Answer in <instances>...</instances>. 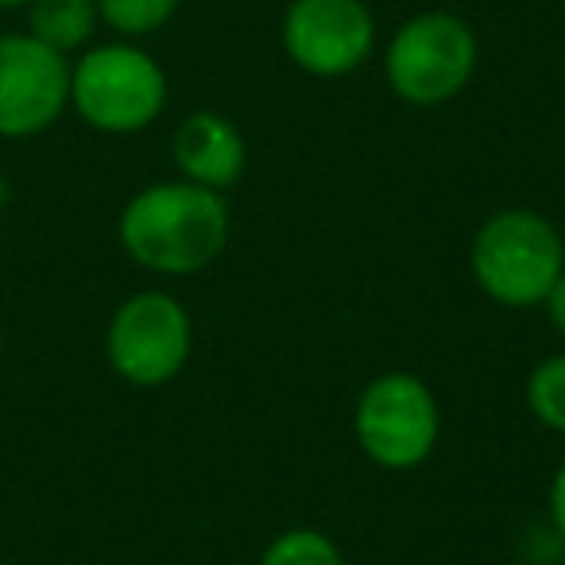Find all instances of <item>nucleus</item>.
<instances>
[{"label": "nucleus", "mask_w": 565, "mask_h": 565, "mask_svg": "<svg viewBox=\"0 0 565 565\" xmlns=\"http://www.w3.org/2000/svg\"><path fill=\"white\" fill-rule=\"evenodd\" d=\"M0 361H4V330H0Z\"/></svg>", "instance_id": "f3484780"}, {"label": "nucleus", "mask_w": 565, "mask_h": 565, "mask_svg": "<svg viewBox=\"0 0 565 565\" xmlns=\"http://www.w3.org/2000/svg\"><path fill=\"white\" fill-rule=\"evenodd\" d=\"M32 0H0V12H12V9H28Z\"/></svg>", "instance_id": "dca6fc26"}, {"label": "nucleus", "mask_w": 565, "mask_h": 565, "mask_svg": "<svg viewBox=\"0 0 565 565\" xmlns=\"http://www.w3.org/2000/svg\"><path fill=\"white\" fill-rule=\"evenodd\" d=\"M71 105V63L28 32L0 35V140L47 132Z\"/></svg>", "instance_id": "0eeeda50"}, {"label": "nucleus", "mask_w": 565, "mask_h": 565, "mask_svg": "<svg viewBox=\"0 0 565 565\" xmlns=\"http://www.w3.org/2000/svg\"><path fill=\"white\" fill-rule=\"evenodd\" d=\"M97 24H102L97 0H32L28 4V35L47 43L58 55L86 47Z\"/></svg>", "instance_id": "9d476101"}, {"label": "nucleus", "mask_w": 565, "mask_h": 565, "mask_svg": "<svg viewBox=\"0 0 565 565\" xmlns=\"http://www.w3.org/2000/svg\"><path fill=\"white\" fill-rule=\"evenodd\" d=\"M194 326L174 295L140 291L125 299L105 330L109 369L132 387H163L186 369Z\"/></svg>", "instance_id": "39448f33"}, {"label": "nucleus", "mask_w": 565, "mask_h": 565, "mask_svg": "<svg viewBox=\"0 0 565 565\" xmlns=\"http://www.w3.org/2000/svg\"><path fill=\"white\" fill-rule=\"evenodd\" d=\"M526 407L542 426L565 434V353L542 361L526 376Z\"/></svg>", "instance_id": "ddd939ff"}, {"label": "nucleus", "mask_w": 565, "mask_h": 565, "mask_svg": "<svg viewBox=\"0 0 565 565\" xmlns=\"http://www.w3.org/2000/svg\"><path fill=\"white\" fill-rule=\"evenodd\" d=\"M565 271V244L546 217L531 210H503L477 228L472 275L480 291L511 310L546 302L550 287Z\"/></svg>", "instance_id": "f03ea898"}, {"label": "nucleus", "mask_w": 565, "mask_h": 565, "mask_svg": "<svg viewBox=\"0 0 565 565\" xmlns=\"http://www.w3.org/2000/svg\"><path fill=\"white\" fill-rule=\"evenodd\" d=\"M120 248L156 275H198L228 244V202L198 182H156L128 198Z\"/></svg>", "instance_id": "f257e3e1"}, {"label": "nucleus", "mask_w": 565, "mask_h": 565, "mask_svg": "<svg viewBox=\"0 0 565 565\" xmlns=\"http://www.w3.org/2000/svg\"><path fill=\"white\" fill-rule=\"evenodd\" d=\"M282 47L315 78L353 74L376 47V20L364 0H295L282 17Z\"/></svg>", "instance_id": "6e6552de"}, {"label": "nucleus", "mask_w": 565, "mask_h": 565, "mask_svg": "<svg viewBox=\"0 0 565 565\" xmlns=\"http://www.w3.org/2000/svg\"><path fill=\"white\" fill-rule=\"evenodd\" d=\"M353 430L361 449L380 469H415L438 446V399L411 372H384L364 384Z\"/></svg>", "instance_id": "423d86ee"}, {"label": "nucleus", "mask_w": 565, "mask_h": 565, "mask_svg": "<svg viewBox=\"0 0 565 565\" xmlns=\"http://www.w3.org/2000/svg\"><path fill=\"white\" fill-rule=\"evenodd\" d=\"M546 310H550V322H554V330H557V333H565V271L557 275V282L550 287Z\"/></svg>", "instance_id": "2eb2a0df"}, {"label": "nucleus", "mask_w": 565, "mask_h": 565, "mask_svg": "<svg viewBox=\"0 0 565 565\" xmlns=\"http://www.w3.org/2000/svg\"><path fill=\"white\" fill-rule=\"evenodd\" d=\"M179 12V0H97V17L125 40H140Z\"/></svg>", "instance_id": "f8f14e48"}, {"label": "nucleus", "mask_w": 565, "mask_h": 565, "mask_svg": "<svg viewBox=\"0 0 565 565\" xmlns=\"http://www.w3.org/2000/svg\"><path fill=\"white\" fill-rule=\"evenodd\" d=\"M477 35L454 12H423L387 43V82L407 105H446L477 71Z\"/></svg>", "instance_id": "20e7f679"}, {"label": "nucleus", "mask_w": 565, "mask_h": 565, "mask_svg": "<svg viewBox=\"0 0 565 565\" xmlns=\"http://www.w3.org/2000/svg\"><path fill=\"white\" fill-rule=\"evenodd\" d=\"M550 519H554V531L565 539V461L554 472V484H550Z\"/></svg>", "instance_id": "4468645a"}, {"label": "nucleus", "mask_w": 565, "mask_h": 565, "mask_svg": "<svg viewBox=\"0 0 565 565\" xmlns=\"http://www.w3.org/2000/svg\"><path fill=\"white\" fill-rule=\"evenodd\" d=\"M174 163L186 182L225 190L244 174L248 148H244V136L233 120L202 109L190 113L174 132Z\"/></svg>", "instance_id": "1a4fd4ad"}, {"label": "nucleus", "mask_w": 565, "mask_h": 565, "mask_svg": "<svg viewBox=\"0 0 565 565\" xmlns=\"http://www.w3.org/2000/svg\"><path fill=\"white\" fill-rule=\"evenodd\" d=\"M71 105L97 132H140L163 113L167 74L148 51L132 43L89 47L71 66Z\"/></svg>", "instance_id": "7ed1b4c3"}, {"label": "nucleus", "mask_w": 565, "mask_h": 565, "mask_svg": "<svg viewBox=\"0 0 565 565\" xmlns=\"http://www.w3.org/2000/svg\"><path fill=\"white\" fill-rule=\"evenodd\" d=\"M259 565H345V557L330 534L315 531V526H291L267 542Z\"/></svg>", "instance_id": "9b49d317"}]
</instances>
